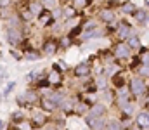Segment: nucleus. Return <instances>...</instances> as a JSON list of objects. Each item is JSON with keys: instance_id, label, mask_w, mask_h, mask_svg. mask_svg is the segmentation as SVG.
<instances>
[{"instance_id": "nucleus-26", "label": "nucleus", "mask_w": 149, "mask_h": 130, "mask_svg": "<svg viewBox=\"0 0 149 130\" xmlns=\"http://www.w3.org/2000/svg\"><path fill=\"white\" fill-rule=\"evenodd\" d=\"M14 87H16V82L14 80H10V82H7V85H5V88H3V92H2V97L5 99L12 90H14Z\"/></svg>"}, {"instance_id": "nucleus-32", "label": "nucleus", "mask_w": 149, "mask_h": 130, "mask_svg": "<svg viewBox=\"0 0 149 130\" xmlns=\"http://www.w3.org/2000/svg\"><path fill=\"white\" fill-rule=\"evenodd\" d=\"M146 5H148V12H149V0H146Z\"/></svg>"}, {"instance_id": "nucleus-16", "label": "nucleus", "mask_w": 149, "mask_h": 130, "mask_svg": "<svg viewBox=\"0 0 149 130\" xmlns=\"http://www.w3.org/2000/svg\"><path fill=\"white\" fill-rule=\"evenodd\" d=\"M94 83H95V87H97V90H99V92H102V90L109 88V78H108L104 73H101V75H95Z\"/></svg>"}, {"instance_id": "nucleus-5", "label": "nucleus", "mask_w": 149, "mask_h": 130, "mask_svg": "<svg viewBox=\"0 0 149 130\" xmlns=\"http://www.w3.org/2000/svg\"><path fill=\"white\" fill-rule=\"evenodd\" d=\"M114 33H116V37H118L120 42H125L130 35H134L137 31L132 28L130 23H127V21H116L114 23Z\"/></svg>"}, {"instance_id": "nucleus-23", "label": "nucleus", "mask_w": 149, "mask_h": 130, "mask_svg": "<svg viewBox=\"0 0 149 130\" xmlns=\"http://www.w3.org/2000/svg\"><path fill=\"white\" fill-rule=\"evenodd\" d=\"M40 3H42V7L45 10H52L56 7H61L63 5V0H40Z\"/></svg>"}, {"instance_id": "nucleus-13", "label": "nucleus", "mask_w": 149, "mask_h": 130, "mask_svg": "<svg viewBox=\"0 0 149 130\" xmlns=\"http://www.w3.org/2000/svg\"><path fill=\"white\" fill-rule=\"evenodd\" d=\"M109 85L113 87V90H118V88H121V87H127L128 85V82H127V76H125V73H116V75H113L109 76Z\"/></svg>"}, {"instance_id": "nucleus-18", "label": "nucleus", "mask_w": 149, "mask_h": 130, "mask_svg": "<svg viewBox=\"0 0 149 130\" xmlns=\"http://www.w3.org/2000/svg\"><path fill=\"white\" fill-rule=\"evenodd\" d=\"M26 118H28V115H26L24 109H16V111L10 113V125H17V123H21Z\"/></svg>"}, {"instance_id": "nucleus-3", "label": "nucleus", "mask_w": 149, "mask_h": 130, "mask_svg": "<svg viewBox=\"0 0 149 130\" xmlns=\"http://www.w3.org/2000/svg\"><path fill=\"white\" fill-rule=\"evenodd\" d=\"M95 17H97V23H102V24H106V26H109V24H114V23L118 21V16H116V9H111V7H104V5H102L99 10H97Z\"/></svg>"}, {"instance_id": "nucleus-30", "label": "nucleus", "mask_w": 149, "mask_h": 130, "mask_svg": "<svg viewBox=\"0 0 149 130\" xmlns=\"http://www.w3.org/2000/svg\"><path fill=\"white\" fill-rule=\"evenodd\" d=\"M141 63L142 64H149V52H146L144 56H141Z\"/></svg>"}, {"instance_id": "nucleus-2", "label": "nucleus", "mask_w": 149, "mask_h": 130, "mask_svg": "<svg viewBox=\"0 0 149 130\" xmlns=\"http://www.w3.org/2000/svg\"><path fill=\"white\" fill-rule=\"evenodd\" d=\"M111 54H113V57H114V61H118V63H123V61H127V59L132 57V50L127 45V42H120V40L113 45Z\"/></svg>"}, {"instance_id": "nucleus-17", "label": "nucleus", "mask_w": 149, "mask_h": 130, "mask_svg": "<svg viewBox=\"0 0 149 130\" xmlns=\"http://www.w3.org/2000/svg\"><path fill=\"white\" fill-rule=\"evenodd\" d=\"M120 12L121 14H125V16H132L134 12H135V9H137V5L134 3V2H130V0H125V2H121L120 3Z\"/></svg>"}, {"instance_id": "nucleus-9", "label": "nucleus", "mask_w": 149, "mask_h": 130, "mask_svg": "<svg viewBox=\"0 0 149 130\" xmlns=\"http://www.w3.org/2000/svg\"><path fill=\"white\" fill-rule=\"evenodd\" d=\"M134 125L141 130H149V111H146V109L137 111L135 118H134Z\"/></svg>"}, {"instance_id": "nucleus-19", "label": "nucleus", "mask_w": 149, "mask_h": 130, "mask_svg": "<svg viewBox=\"0 0 149 130\" xmlns=\"http://www.w3.org/2000/svg\"><path fill=\"white\" fill-rule=\"evenodd\" d=\"M125 42H127V45L130 47V50H132V52H137V50L141 49V45H142V43H141V37H139L137 33L130 35V37H128Z\"/></svg>"}, {"instance_id": "nucleus-7", "label": "nucleus", "mask_w": 149, "mask_h": 130, "mask_svg": "<svg viewBox=\"0 0 149 130\" xmlns=\"http://www.w3.org/2000/svg\"><path fill=\"white\" fill-rule=\"evenodd\" d=\"M38 49H40L42 56L50 57V56H54V54L59 52V42H57L56 37H49V38H45V40L42 42V45H40Z\"/></svg>"}, {"instance_id": "nucleus-22", "label": "nucleus", "mask_w": 149, "mask_h": 130, "mask_svg": "<svg viewBox=\"0 0 149 130\" xmlns=\"http://www.w3.org/2000/svg\"><path fill=\"white\" fill-rule=\"evenodd\" d=\"M106 130H125V127L121 125L120 118H108V123H106Z\"/></svg>"}, {"instance_id": "nucleus-27", "label": "nucleus", "mask_w": 149, "mask_h": 130, "mask_svg": "<svg viewBox=\"0 0 149 130\" xmlns=\"http://www.w3.org/2000/svg\"><path fill=\"white\" fill-rule=\"evenodd\" d=\"M16 129H17V130H33V125H31V123H30V120L26 118V120H23L21 123H17V125H16Z\"/></svg>"}, {"instance_id": "nucleus-33", "label": "nucleus", "mask_w": 149, "mask_h": 130, "mask_svg": "<svg viewBox=\"0 0 149 130\" xmlns=\"http://www.w3.org/2000/svg\"><path fill=\"white\" fill-rule=\"evenodd\" d=\"M2 99H3V97H2V94H0V101H2Z\"/></svg>"}, {"instance_id": "nucleus-6", "label": "nucleus", "mask_w": 149, "mask_h": 130, "mask_svg": "<svg viewBox=\"0 0 149 130\" xmlns=\"http://www.w3.org/2000/svg\"><path fill=\"white\" fill-rule=\"evenodd\" d=\"M28 120H30V123L33 125V129H42L50 118H49V115L47 113H43L40 108H33L31 109V113L28 115Z\"/></svg>"}, {"instance_id": "nucleus-25", "label": "nucleus", "mask_w": 149, "mask_h": 130, "mask_svg": "<svg viewBox=\"0 0 149 130\" xmlns=\"http://www.w3.org/2000/svg\"><path fill=\"white\" fill-rule=\"evenodd\" d=\"M135 75H137V76H142V78H148V80H149V64H141V66L135 70Z\"/></svg>"}, {"instance_id": "nucleus-24", "label": "nucleus", "mask_w": 149, "mask_h": 130, "mask_svg": "<svg viewBox=\"0 0 149 130\" xmlns=\"http://www.w3.org/2000/svg\"><path fill=\"white\" fill-rule=\"evenodd\" d=\"M106 123H108V118H95L90 130H106Z\"/></svg>"}, {"instance_id": "nucleus-34", "label": "nucleus", "mask_w": 149, "mask_h": 130, "mask_svg": "<svg viewBox=\"0 0 149 130\" xmlns=\"http://www.w3.org/2000/svg\"><path fill=\"white\" fill-rule=\"evenodd\" d=\"M33 130H42V129H33Z\"/></svg>"}, {"instance_id": "nucleus-10", "label": "nucleus", "mask_w": 149, "mask_h": 130, "mask_svg": "<svg viewBox=\"0 0 149 130\" xmlns=\"http://www.w3.org/2000/svg\"><path fill=\"white\" fill-rule=\"evenodd\" d=\"M38 108L43 111V113H47V115H56L57 111H59V104H56L54 101H50L49 97H42L40 99V102H38Z\"/></svg>"}, {"instance_id": "nucleus-8", "label": "nucleus", "mask_w": 149, "mask_h": 130, "mask_svg": "<svg viewBox=\"0 0 149 130\" xmlns=\"http://www.w3.org/2000/svg\"><path fill=\"white\" fill-rule=\"evenodd\" d=\"M108 113H109L108 104L102 102V101H97V102H94V104L88 108V113H87V115H90L92 118H106Z\"/></svg>"}, {"instance_id": "nucleus-12", "label": "nucleus", "mask_w": 149, "mask_h": 130, "mask_svg": "<svg viewBox=\"0 0 149 130\" xmlns=\"http://www.w3.org/2000/svg\"><path fill=\"white\" fill-rule=\"evenodd\" d=\"M132 17L135 19V23H137V24H141V26H148V23H149L148 9H144V7H137V9H135V12L132 14Z\"/></svg>"}, {"instance_id": "nucleus-15", "label": "nucleus", "mask_w": 149, "mask_h": 130, "mask_svg": "<svg viewBox=\"0 0 149 130\" xmlns=\"http://www.w3.org/2000/svg\"><path fill=\"white\" fill-rule=\"evenodd\" d=\"M26 9L35 16V19H37L42 12H43V7H42L40 0H26Z\"/></svg>"}, {"instance_id": "nucleus-14", "label": "nucleus", "mask_w": 149, "mask_h": 130, "mask_svg": "<svg viewBox=\"0 0 149 130\" xmlns=\"http://www.w3.org/2000/svg\"><path fill=\"white\" fill-rule=\"evenodd\" d=\"M45 78L49 80V83L54 87V88H61L63 85V78H64V75H61V73H57V71H49L47 75H45Z\"/></svg>"}, {"instance_id": "nucleus-11", "label": "nucleus", "mask_w": 149, "mask_h": 130, "mask_svg": "<svg viewBox=\"0 0 149 130\" xmlns=\"http://www.w3.org/2000/svg\"><path fill=\"white\" fill-rule=\"evenodd\" d=\"M35 23H37L40 28H50L56 21H54V17H52L50 10H45V9H43V12H42L37 19H35Z\"/></svg>"}, {"instance_id": "nucleus-29", "label": "nucleus", "mask_w": 149, "mask_h": 130, "mask_svg": "<svg viewBox=\"0 0 149 130\" xmlns=\"http://www.w3.org/2000/svg\"><path fill=\"white\" fill-rule=\"evenodd\" d=\"M7 78V71H5V68L0 64V80H5Z\"/></svg>"}, {"instance_id": "nucleus-31", "label": "nucleus", "mask_w": 149, "mask_h": 130, "mask_svg": "<svg viewBox=\"0 0 149 130\" xmlns=\"http://www.w3.org/2000/svg\"><path fill=\"white\" fill-rule=\"evenodd\" d=\"M7 129V122L5 120H0V130H5Z\"/></svg>"}, {"instance_id": "nucleus-28", "label": "nucleus", "mask_w": 149, "mask_h": 130, "mask_svg": "<svg viewBox=\"0 0 149 130\" xmlns=\"http://www.w3.org/2000/svg\"><path fill=\"white\" fill-rule=\"evenodd\" d=\"M42 130H66V129H61V127H59V125H56L52 120H49V122L42 127Z\"/></svg>"}, {"instance_id": "nucleus-4", "label": "nucleus", "mask_w": 149, "mask_h": 130, "mask_svg": "<svg viewBox=\"0 0 149 130\" xmlns=\"http://www.w3.org/2000/svg\"><path fill=\"white\" fill-rule=\"evenodd\" d=\"M92 73H94V64L90 61H81L73 68V78H76V80L90 78Z\"/></svg>"}, {"instance_id": "nucleus-20", "label": "nucleus", "mask_w": 149, "mask_h": 130, "mask_svg": "<svg viewBox=\"0 0 149 130\" xmlns=\"http://www.w3.org/2000/svg\"><path fill=\"white\" fill-rule=\"evenodd\" d=\"M88 108H90V106H88L87 102H83V101L80 99V101H78V102L74 104L73 115H76V116H81V118H83V116H85V115L88 113Z\"/></svg>"}, {"instance_id": "nucleus-1", "label": "nucleus", "mask_w": 149, "mask_h": 130, "mask_svg": "<svg viewBox=\"0 0 149 130\" xmlns=\"http://www.w3.org/2000/svg\"><path fill=\"white\" fill-rule=\"evenodd\" d=\"M128 90H130L132 99H139V97L146 95L148 94V82H146V78L137 76V75L132 76L128 80Z\"/></svg>"}, {"instance_id": "nucleus-21", "label": "nucleus", "mask_w": 149, "mask_h": 130, "mask_svg": "<svg viewBox=\"0 0 149 130\" xmlns=\"http://www.w3.org/2000/svg\"><path fill=\"white\" fill-rule=\"evenodd\" d=\"M70 3L80 12V10H83V9H88V7L94 3V0H71Z\"/></svg>"}]
</instances>
